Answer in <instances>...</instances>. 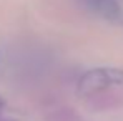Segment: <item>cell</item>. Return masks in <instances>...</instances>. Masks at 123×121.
<instances>
[{"mask_svg":"<svg viewBox=\"0 0 123 121\" xmlns=\"http://www.w3.org/2000/svg\"><path fill=\"white\" fill-rule=\"evenodd\" d=\"M111 85H123V70L120 68H97V70H90L88 73H85L78 88L83 95L93 93V91H100L105 90Z\"/></svg>","mask_w":123,"mask_h":121,"instance_id":"cell-1","label":"cell"},{"mask_svg":"<svg viewBox=\"0 0 123 121\" xmlns=\"http://www.w3.org/2000/svg\"><path fill=\"white\" fill-rule=\"evenodd\" d=\"M85 2L92 10H95L105 18H118L122 15V10L117 0H85Z\"/></svg>","mask_w":123,"mask_h":121,"instance_id":"cell-2","label":"cell"},{"mask_svg":"<svg viewBox=\"0 0 123 121\" xmlns=\"http://www.w3.org/2000/svg\"><path fill=\"white\" fill-rule=\"evenodd\" d=\"M2 108H3V101L0 100V111H2Z\"/></svg>","mask_w":123,"mask_h":121,"instance_id":"cell-3","label":"cell"}]
</instances>
